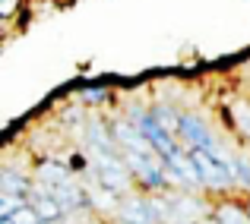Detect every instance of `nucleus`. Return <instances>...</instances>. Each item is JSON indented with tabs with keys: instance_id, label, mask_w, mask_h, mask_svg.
I'll use <instances>...</instances> for the list:
<instances>
[{
	"instance_id": "1",
	"label": "nucleus",
	"mask_w": 250,
	"mask_h": 224,
	"mask_svg": "<svg viewBox=\"0 0 250 224\" xmlns=\"http://www.w3.org/2000/svg\"><path fill=\"white\" fill-rule=\"evenodd\" d=\"M190 161H193V170L200 177V187L203 189H212V193H228V189H238V177H234V168L215 161L209 151L200 149H187Z\"/></svg>"
},
{
	"instance_id": "2",
	"label": "nucleus",
	"mask_w": 250,
	"mask_h": 224,
	"mask_svg": "<svg viewBox=\"0 0 250 224\" xmlns=\"http://www.w3.org/2000/svg\"><path fill=\"white\" fill-rule=\"evenodd\" d=\"M130 117H133V123H136V130H140L143 136L149 139V146L155 149V155L165 161V158H171L177 151V146H174V136L168 133L165 127H162L159 120H155V114L152 111H140V108H130L127 111Z\"/></svg>"
},
{
	"instance_id": "3",
	"label": "nucleus",
	"mask_w": 250,
	"mask_h": 224,
	"mask_svg": "<svg viewBox=\"0 0 250 224\" xmlns=\"http://www.w3.org/2000/svg\"><path fill=\"white\" fill-rule=\"evenodd\" d=\"M124 161H127L130 174L143 183V189H165L171 183L159 155H127V151H124Z\"/></svg>"
},
{
	"instance_id": "4",
	"label": "nucleus",
	"mask_w": 250,
	"mask_h": 224,
	"mask_svg": "<svg viewBox=\"0 0 250 224\" xmlns=\"http://www.w3.org/2000/svg\"><path fill=\"white\" fill-rule=\"evenodd\" d=\"M111 133H114L121 151H127V155H155V149L149 146V139L136 130L133 120H127V117H121V120L111 123Z\"/></svg>"
},
{
	"instance_id": "5",
	"label": "nucleus",
	"mask_w": 250,
	"mask_h": 224,
	"mask_svg": "<svg viewBox=\"0 0 250 224\" xmlns=\"http://www.w3.org/2000/svg\"><path fill=\"white\" fill-rule=\"evenodd\" d=\"M35 180L42 183V187H48V189H61V187H67V183H73V170L67 168L63 161H54V158H44V161H38V168H35Z\"/></svg>"
},
{
	"instance_id": "6",
	"label": "nucleus",
	"mask_w": 250,
	"mask_h": 224,
	"mask_svg": "<svg viewBox=\"0 0 250 224\" xmlns=\"http://www.w3.org/2000/svg\"><path fill=\"white\" fill-rule=\"evenodd\" d=\"M29 205L38 212V218H42V221H61V218H63V208L57 205V199L51 196V189L42 187V183H35V187H32Z\"/></svg>"
},
{
	"instance_id": "7",
	"label": "nucleus",
	"mask_w": 250,
	"mask_h": 224,
	"mask_svg": "<svg viewBox=\"0 0 250 224\" xmlns=\"http://www.w3.org/2000/svg\"><path fill=\"white\" fill-rule=\"evenodd\" d=\"M32 187L35 183L29 180V174L25 170H16V168H3V174H0V189L10 196H22V199H29Z\"/></svg>"
},
{
	"instance_id": "8",
	"label": "nucleus",
	"mask_w": 250,
	"mask_h": 224,
	"mask_svg": "<svg viewBox=\"0 0 250 224\" xmlns=\"http://www.w3.org/2000/svg\"><path fill=\"white\" fill-rule=\"evenodd\" d=\"M212 218L219 224H250V208H244L241 202H219L212 212Z\"/></svg>"
},
{
	"instance_id": "9",
	"label": "nucleus",
	"mask_w": 250,
	"mask_h": 224,
	"mask_svg": "<svg viewBox=\"0 0 250 224\" xmlns=\"http://www.w3.org/2000/svg\"><path fill=\"white\" fill-rule=\"evenodd\" d=\"M89 202H92L95 208H108V212H114V208H121V205H124L121 196L111 193V189H104L102 183H95V187L89 189Z\"/></svg>"
},
{
	"instance_id": "10",
	"label": "nucleus",
	"mask_w": 250,
	"mask_h": 224,
	"mask_svg": "<svg viewBox=\"0 0 250 224\" xmlns=\"http://www.w3.org/2000/svg\"><path fill=\"white\" fill-rule=\"evenodd\" d=\"M149 111H152L155 120H159L171 136H177V127H181V114H177V108H171V104H155V108H149Z\"/></svg>"
},
{
	"instance_id": "11",
	"label": "nucleus",
	"mask_w": 250,
	"mask_h": 224,
	"mask_svg": "<svg viewBox=\"0 0 250 224\" xmlns=\"http://www.w3.org/2000/svg\"><path fill=\"white\" fill-rule=\"evenodd\" d=\"M0 224H42V218H38V212L25 202L22 208H19L13 218H0Z\"/></svg>"
},
{
	"instance_id": "12",
	"label": "nucleus",
	"mask_w": 250,
	"mask_h": 224,
	"mask_svg": "<svg viewBox=\"0 0 250 224\" xmlns=\"http://www.w3.org/2000/svg\"><path fill=\"white\" fill-rule=\"evenodd\" d=\"M108 98H111V92L104 85H92V89H85L80 95V101L83 104H108Z\"/></svg>"
},
{
	"instance_id": "13",
	"label": "nucleus",
	"mask_w": 250,
	"mask_h": 224,
	"mask_svg": "<svg viewBox=\"0 0 250 224\" xmlns=\"http://www.w3.org/2000/svg\"><path fill=\"white\" fill-rule=\"evenodd\" d=\"M234 177H238V189H250V158L238 155L234 161Z\"/></svg>"
},
{
	"instance_id": "14",
	"label": "nucleus",
	"mask_w": 250,
	"mask_h": 224,
	"mask_svg": "<svg viewBox=\"0 0 250 224\" xmlns=\"http://www.w3.org/2000/svg\"><path fill=\"white\" fill-rule=\"evenodd\" d=\"M234 127H238L241 136L250 142V108L247 104H234Z\"/></svg>"
},
{
	"instance_id": "15",
	"label": "nucleus",
	"mask_w": 250,
	"mask_h": 224,
	"mask_svg": "<svg viewBox=\"0 0 250 224\" xmlns=\"http://www.w3.org/2000/svg\"><path fill=\"white\" fill-rule=\"evenodd\" d=\"M42 224H57V221H42Z\"/></svg>"
}]
</instances>
